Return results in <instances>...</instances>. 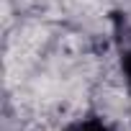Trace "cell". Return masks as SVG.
Listing matches in <instances>:
<instances>
[{
  "instance_id": "1",
  "label": "cell",
  "mask_w": 131,
  "mask_h": 131,
  "mask_svg": "<svg viewBox=\"0 0 131 131\" xmlns=\"http://www.w3.org/2000/svg\"><path fill=\"white\" fill-rule=\"evenodd\" d=\"M77 131H105V126L98 123V121H88V123H80Z\"/></svg>"
},
{
  "instance_id": "2",
  "label": "cell",
  "mask_w": 131,
  "mask_h": 131,
  "mask_svg": "<svg viewBox=\"0 0 131 131\" xmlns=\"http://www.w3.org/2000/svg\"><path fill=\"white\" fill-rule=\"evenodd\" d=\"M123 72H126V77H128V82H131V51H128L126 59H123Z\"/></svg>"
}]
</instances>
